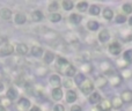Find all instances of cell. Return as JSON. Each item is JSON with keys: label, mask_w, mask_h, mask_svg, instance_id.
<instances>
[{"label": "cell", "mask_w": 132, "mask_h": 111, "mask_svg": "<svg viewBox=\"0 0 132 111\" xmlns=\"http://www.w3.org/2000/svg\"><path fill=\"white\" fill-rule=\"evenodd\" d=\"M79 88H80V90L82 91V94H84V95H88V94L93 93V90H94V83L92 82V80L86 79L79 86Z\"/></svg>", "instance_id": "obj_1"}, {"label": "cell", "mask_w": 132, "mask_h": 111, "mask_svg": "<svg viewBox=\"0 0 132 111\" xmlns=\"http://www.w3.org/2000/svg\"><path fill=\"white\" fill-rule=\"evenodd\" d=\"M68 66H70V63H68L65 58H63V57H58L57 58V68L59 72H62L63 74H64L66 68H67Z\"/></svg>", "instance_id": "obj_2"}, {"label": "cell", "mask_w": 132, "mask_h": 111, "mask_svg": "<svg viewBox=\"0 0 132 111\" xmlns=\"http://www.w3.org/2000/svg\"><path fill=\"white\" fill-rule=\"evenodd\" d=\"M14 52V46L9 43H6L1 45L0 48V56H9Z\"/></svg>", "instance_id": "obj_3"}, {"label": "cell", "mask_w": 132, "mask_h": 111, "mask_svg": "<svg viewBox=\"0 0 132 111\" xmlns=\"http://www.w3.org/2000/svg\"><path fill=\"white\" fill-rule=\"evenodd\" d=\"M19 111H28V109L30 108V102L27 98H20V101L18 102V105H16Z\"/></svg>", "instance_id": "obj_4"}, {"label": "cell", "mask_w": 132, "mask_h": 111, "mask_svg": "<svg viewBox=\"0 0 132 111\" xmlns=\"http://www.w3.org/2000/svg\"><path fill=\"white\" fill-rule=\"evenodd\" d=\"M109 52L111 55H115V56H118L119 53L122 52V46L118 42H114L109 45Z\"/></svg>", "instance_id": "obj_5"}, {"label": "cell", "mask_w": 132, "mask_h": 111, "mask_svg": "<svg viewBox=\"0 0 132 111\" xmlns=\"http://www.w3.org/2000/svg\"><path fill=\"white\" fill-rule=\"evenodd\" d=\"M89 102L92 103V104H97V103L102 102V97H101L100 93H97V91H94V93H92V95L89 96Z\"/></svg>", "instance_id": "obj_6"}, {"label": "cell", "mask_w": 132, "mask_h": 111, "mask_svg": "<svg viewBox=\"0 0 132 111\" xmlns=\"http://www.w3.org/2000/svg\"><path fill=\"white\" fill-rule=\"evenodd\" d=\"M123 105V101H122L121 96H114L111 100V107L114 109H121Z\"/></svg>", "instance_id": "obj_7"}, {"label": "cell", "mask_w": 132, "mask_h": 111, "mask_svg": "<svg viewBox=\"0 0 132 111\" xmlns=\"http://www.w3.org/2000/svg\"><path fill=\"white\" fill-rule=\"evenodd\" d=\"M109 38H110V34L107 29H103L102 31H100V34H98V41H100L101 43H105V42H108Z\"/></svg>", "instance_id": "obj_8"}, {"label": "cell", "mask_w": 132, "mask_h": 111, "mask_svg": "<svg viewBox=\"0 0 132 111\" xmlns=\"http://www.w3.org/2000/svg\"><path fill=\"white\" fill-rule=\"evenodd\" d=\"M60 83H62V80H60L59 75L55 74L50 78V84L53 87V88H59Z\"/></svg>", "instance_id": "obj_9"}, {"label": "cell", "mask_w": 132, "mask_h": 111, "mask_svg": "<svg viewBox=\"0 0 132 111\" xmlns=\"http://www.w3.org/2000/svg\"><path fill=\"white\" fill-rule=\"evenodd\" d=\"M0 18L5 21H8L11 20L12 18V12L9 11L8 8H1L0 9Z\"/></svg>", "instance_id": "obj_10"}, {"label": "cell", "mask_w": 132, "mask_h": 111, "mask_svg": "<svg viewBox=\"0 0 132 111\" xmlns=\"http://www.w3.org/2000/svg\"><path fill=\"white\" fill-rule=\"evenodd\" d=\"M121 98L123 102H126V103L132 102V91L131 90H124L123 93H122Z\"/></svg>", "instance_id": "obj_11"}, {"label": "cell", "mask_w": 132, "mask_h": 111, "mask_svg": "<svg viewBox=\"0 0 132 111\" xmlns=\"http://www.w3.org/2000/svg\"><path fill=\"white\" fill-rule=\"evenodd\" d=\"M51 95H52V98L55 101H60L62 97H63V91H62L60 88H53Z\"/></svg>", "instance_id": "obj_12"}, {"label": "cell", "mask_w": 132, "mask_h": 111, "mask_svg": "<svg viewBox=\"0 0 132 111\" xmlns=\"http://www.w3.org/2000/svg\"><path fill=\"white\" fill-rule=\"evenodd\" d=\"M16 52H18L20 56L27 55V52H28V46L26 45V44H23V43L18 44V45H16Z\"/></svg>", "instance_id": "obj_13"}, {"label": "cell", "mask_w": 132, "mask_h": 111, "mask_svg": "<svg viewBox=\"0 0 132 111\" xmlns=\"http://www.w3.org/2000/svg\"><path fill=\"white\" fill-rule=\"evenodd\" d=\"M109 81H110V83H111L112 86L117 87V86H119V84H121V82H122V76H121V75L114 74V75H111V76H110Z\"/></svg>", "instance_id": "obj_14"}, {"label": "cell", "mask_w": 132, "mask_h": 111, "mask_svg": "<svg viewBox=\"0 0 132 111\" xmlns=\"http://www.w3.org/2000/svg\"><path fill=\"white\" fill-rule=\"evenodd\" d=\"M77 93L73 90H68L66 91V101H67L68 103H73L75 102V100H77Z\"/></svg>", "instance_id": "obj_15"}, {"label": "cell", "mask_w": 132, "mask_h": 111, "mask_svg": "<svg viewBox=\"0 0 132 111\" xmlns=\"http://www.w3.org/2000/svg\"><path fill=\"white\" fill-rule=\"evenodd\" d=\"M26 21H27V19H26V15L23 13H18L15 15V18H14V22L16 24H23Z\"/></svg>", "instance_id": "obj_16"}, {"label": "cell", "mask_w": 132, "mask_h": 111, "mask_svg": "<svg viewBox=\"0 0 132 111\" xmlns=\"http://www.w3.org/2000/svg\"><path fill=\"white\" fill-rule=\"evenodd\" d=\"M107 82H108V80L105 79V76H103V75H98L97 78L95 79V84L97 87H104L105 84H107Z\"/></svg>", "instance_id": "obj_17"}, {"label": "cell", "mask_w": 132, "mask_h": 111, "mask_svg": "<svg viewBox=\"0 0 132 111\" xmlns=\"http://www.w3.org/2000/svg\"><path fill=\"white\" fill-rule=\"evenodd\" d=\"M6 96H7L8 100L14 101L16 97H18V91L15 90V88H9L8 90H7V93H6Z\"/></svg>", "instance_id": "obj_18"}, {"label": "cell", "mask_w": 132, "mask_h": 111, "mask_svg": "<svg viewBox=\"0 0 132 111\" xmlns=\"http://www.w3.org/2000/svg\"><path fill=\"white\" fill-rule=\"evenodd\" d=\"M64 74L66 75V76H68V78L75 76V75H77V70H75V67L73 65H70L67 68H66V71H65Z\"/></svg>", "instance_id": "obj_19"}, {"label": "cell", "mask_w": 132, "mask_h": 111, "mask_svg": "<svg viewBox=\"0 0 132 111\" xmlns=\"http://www.w3.org/2000/svg\"><path fill=\"white\" fill-rule=\"evenodd\" d=\"M31 55L34 57H41L43 55V49L41 46H37V45H34L31 48Z\"/></svg>", "instance_id": "obj_20"}, {"label": "cell", "mask_w": 132, "mask_h": 111, "mask_svg": "<svg viewBox=\"0 0 132 111\" xmlns=\"http://www.w3.org/2000/svg\"><path fill=\"white\" fill-rule=\"evenodd\" d=\"M53 59H55V55L51 51H46L44 53V63L45 64H51L53 61Z\"/></svg>", "instance_id": "obj_21"}, {"label": "cell", "mask_w": 132, "mask_h": 111, "mask_svg": "<svg viewBox=\"0 0 132 111\" xmlns=\"http://www.w3.org/2000/svg\"><path fill=\"white\" fill-rule=\"evenodd\" d=\"M31 19H32L34 21H36V22H38V21H42V20H43V13H42L41 11H35V12H32Z\"/></svg>", "instance_id": "obj_22"}, {"label": "cell", "mask_w": 132, "mask_h": 111, "mask_svg": "<svg viewBox=\"0 0 132 111\" xmlns=\"http://www.w3.org/2000/svg\"><path fill=\"white\" fill-rule=\"evenodd\" d=\"M87 28H88L90 31H95V30L98 29V22L97 21H88V23H87Z\"/></svg>", "instance_id": "obj_23"}, {"label": "cell", "mask_w": 132, "mask_h": 111, "mask_svg": "<svg viewBox=\"0 0 132 111\" xmlns=\"http://www.w3.org/2000/svg\"><path fill=\"white\" fill-rule=\"evenodd\" d=\"M81 19L82 18L79 15V14H75V13L71 14V16H70V21L72 23H74V24H78V23L81 22Z\"/></svg>", "instance_id": "obj_24"}, {"label": "cell", "mask_w": 132, "mask_h": 111, "mask_svg": "<svg viewBox=\"0 0 132 111\" xmlns=\"http://www.w3.org/2000/svg\"><path fill=\"white\" fill-rule=\"evenodd\" d=\"M100 13H101V9L97 5H92V6L89 7V14H90V15H98Z\"/></svg>", "instance_id": "obj_25"}, {"label": "cell", "mask_w": 132, "mask_h": 111, "mask_svg": "<svg viewBox=\"0 0 132 111\" xmlns=\"http://www.w3.org/2000/svg\"><path fill=\"white\" fill-rule=\"evenodd\" d=\"M103 18L107 19V20H111V19L114 18V12H112V9H110V8L103 9Z\"/></svg>", "instance_id": "obj_26"}, {"label": "cell", "mask_w": 132, "mask_h": 111, "mask_svg": "<svg viewBox=\"0 0 132 111\" xmlns=\"http://www.w3.org/2000/svg\"><path fill=\"white\" fill-rule=\"evenodd\" d=\"M77 8L79 9L80 12H86L87 9H88V2H87V1H80V2H78Z\"/></svg>", "instance_id": "obj_27"}, {"label": "cell", "mask_w": 132, "mask_h": 111, "mask_svg": "<svg viewBox=\"0 0 132 111\" xmlns=\"http://www.w3.org/2000/svg\"><path fill=\"white\" fill-rule=\"evenodd\" d=\"M62 6H63V8H64L65 11H71L74 5H73V2L71 1V0H64V1L62 2Z\"/></svg>", "instance_id": "obj_28"}, {"label": "cell", "mask_w": 132, "mask_h": 111, "mask_svg": "<svg viewBox=\"0 0 132 111\" xmlns=\"http://www.w3.org/2000/svg\"><path fill=\"white\" fill-rule=\"evenodd\" d=\"M50 21L51 22H53V23H56V22H59L60 20H62V15H60L59 13H52L50 15Z\"/></svg>", "instance_id": "obj_29"}, {"label": "cell", "mask_w": 132, "mask_h": 111, "mask_svg": "<svg viewBox=\"0 0 132 111\" xmlns=\"http://www.w3.org/2000/svg\"><path fill=\"white\" fill-rule=\"evenodd\" d=\"M85 80H86V78H85L84 74H77V75H75V78H74V82L77 83L78 87H79L80 84L85 81Z\"/></svg>", "instance_id": "obj_30"}, {"label": "cell", "mask_w": 132, "mask_h": 111, "mask_svg": "<svg viewBox=\"0 0 132 111\" xmlns=\"http://www.w3.org/2000/svg\"><path fill=\"white\" fill-rule=\"evenodd\" d=\"M59 8V4L57 1H52L49 5V11L52 12V13H57V9Z\"/></svg>", "instance_id": "obj_31"}, {"label": "cell", "mask_w": 132, "mask_h": 111, "mask_svg": "<svg viewBox=\"0 0 132 111\" xmlns=\"http://www.w3.org/2000/svg\"><path fill=\"white\" fill-rule=\"evenodd\" d=\"M123 59L126 61V63H131L132 61V50L125 51L124 55H123Z\"/></svg>", "instance_id": "obj_32"}, {"label": "cell", "mask_w": 132, "mask_h": 111, "mask_svg": "<svg viewBox=\"0 0 132 111\" xmlns=\"http://www.w3.org/2000/svg\"><path fill=\"white\" fill-rule=\"evenodd\" d=\"M101 109H102L103 111H109V109L111 108V102H109V101H103L102 103H101Z\"/></svg>", "instance_id": "obj_33"}, {"label": "cell", "mask_w": 132, "mask_h": 111, "mask_svg": "<svg viewBox=\"0 0 132 111\" xmlns=\"http://www.w3.org/2000/svg\"><path fill=\"white\" fill-rule=\"evenodd\" d=\"M122 9L124 11L125 14H131L132 13V5L131 4H124L123 7H122Z\"/></svg>", "instance_id": "obj_34"}, {"label": "cell", "mask_w": 132, "mask_h": 111, "mask_svg": "<svg viewBox=\"0 0 132 111\" xmlns=\"http://www.w3.org/2000/svg\"><path fill=\"white\" fill-rule=\"evenodd\" d=\"M46 67H38L37 68V75H41V76H43V75H45L46 74Z\"/></svg>", "instance_id": "obj_35"}, {"label": "cell", "mask_w": 132, "mask_h": 111, "mask_svg": "<svg viewBox=\"0 0 132 111\" xmlns=\"http://www.w3.org/2000/svg\"><path fill=\"white\" fill-rule=\"evenodd\" d=\"M81 70L85 71V73H89L92 71V65H89V64H84V65L81 66Z\"/></svg>", "instance_id": "obj_36"}, {"label": "cell", "mask_w": 132, "mask_h": 111, "mask_svg": "<svg viewBox=\"0 0 132 111\" xmlns=\"http://www.w3.org/2000/svg\"><path fill=\"white\" fill-rule=\"evenodd\" d=\"M125 21H126V18L124 15H121V14L117 15V18H116V22L117 23H124Z\"/></svg>", "instance_id": "obj_37"}, {"label": "cell", "mask_w": 132, "mask_h": 111, "mask_svg": "<svg viewBox=\"0 0 132 111\" xmlns=\"http://www.w3.org/2000/svg\"><path fill=\"white\" fill-rule=\"evenodd\" d=\"M132 75V72L130 70H124L123 72H122V76L123 78H130Z\"/></svg>", "instance_id": "obj_38"}, {"label": "cell", "mask_w": 132, "mask_h": 111, "mask_svg": "<svg viewBox=\"0 0 132 111\" xmlns=\"http://www.w3.org/2000/svg\"><path fill=\"white\" fill-rule=\"evenodd\" d=\"M64 87H66V88H71L72 87V84H73V82H72V80L71 79H65V81H64Z\"/></svg>", "instance_id": "obj_39"}, {"label": "cell", "mask_w": 132, "mask_h": 111, "mask_svg": "<svg viewBox=\"0 0 132 111\" xmlns=\"http://www.w3.org/2000/svg\"><path fill=\"white\" fill-rule=\"evenodd\" d=\"M53 111H65V108L62 104H56L53 107Z\"/></svg>", "instance_id": "obj_40"}, {"label": "cell", "mask_w": 132, "mask_h": 111, "mask_svg": "<svg viewBox=\"0 0 132 111\" xmlns=\"http://www.w3.org/2000/svg\"><path fill=\"white\" fill-rule=\"evenodd\" d=\"M71 111H82V109L80 105L75 104V105H72V107H71Z\"/></svg>", "instance_id": "obj_41"}, {"label": "cell", "mask_w": 132, "mask_h": 111, "mask_svg": "<svg viewBox=\"0 0 132 111\" xmlns=\"http://www.w3.org/2000/svg\"><path fill=\"white\" fill-rule=\"evenodd\" d=\"M1 102H2V107H5V105H11V100H8V98H7V100H5V98H4V100H2L1 101Z\"/></svg>", "instance_id": "obj_42"}, {"label": "cell", "mask_w": 132, "mask_h": 111, "mask_svg": "<svg viewBox=\"0 0 132 111\" xmlns=\"http://www.w3.org/2000/svg\"><path fill=\"white\" fill-rule=\"evenodd\" d=\"M7 42H6V37H2V36H0V44H6Z\"/></svg>", "instance_id": "obj_43"}, {"label": "cell", "mask_w": 132, "mask_h": 111, "mask_svg": "<svg viewBox=\"0 0 132 111\" xmlns=\"http://www.w3.org/2000/svg\"><path fill=\"white\" fill-rule=\"evenodd\" d=\"M92 111H103V110L101 109L100 105H95V107H94L93 109H92Z\"/></svg>", "instance_id": "obj_44"}, {"label": "cell", "mask_w": 132, "mask_h": 111, "mask_svg": "<svg viewBox=\"0 0 132 111\" xmlns=\"http://www.w3.org/2000/svg\"><path fill=\"white\" fill-rule=\"evenodd\" d=\"M30 111H41V109H39L38 107H32V108H31V110H30Z\"/></svg>", "instance_id": "obj_45"}, {"label": "cell", "mask_w": 132, "mask_h": 111, "mask_svg": "<svg viewBox=\"0 0 132 111\" xmlns=\"http://www.w3.org/2000/svg\"><path fill=\"white\" fill-rule=\"evenodd\" d=\"M2 89H4V84H2V82H0V93L2 91Z\"/></svg>", "instance_id": "obj_46"}, {"label": "cell", "mask_w": 132, "mask_h": 111, "mask_svg": "<svg viewBox=\"0 0 132 111\" xmlns=\"http://www.w3.org/2000/svg\"><path fill=\"white\" fill-rule=\"evenodd\" d=\"M0 111H6V108H5V107H2L1 104H0Z\"/></svg>", "instance_id": "obj_47"}, {"label": "cell", "mask_w": 132, "mask_h": 111, "mask_svg": "<svg viewBox=\"0 0 132 111\" xmlns=\"http://www.w3.org/2000/svg\"><path fill=\"white\" fill-rule=\"evenodd\" d=\"M129 23H130V25H132V16L129 19Z\"/></svg>", "instance_id": "obj_48"}]
</instances>
